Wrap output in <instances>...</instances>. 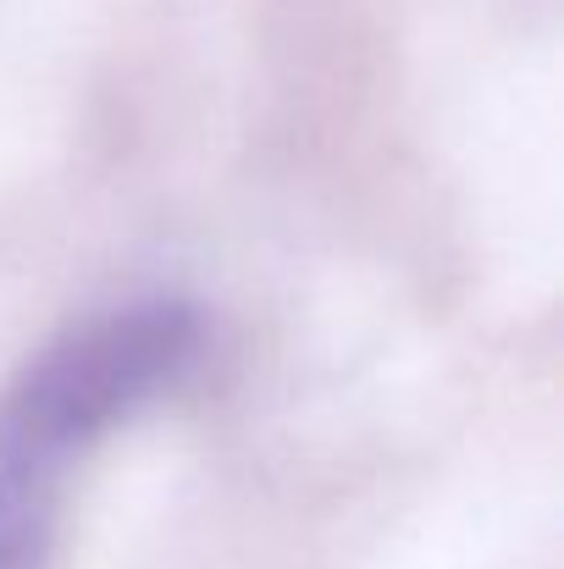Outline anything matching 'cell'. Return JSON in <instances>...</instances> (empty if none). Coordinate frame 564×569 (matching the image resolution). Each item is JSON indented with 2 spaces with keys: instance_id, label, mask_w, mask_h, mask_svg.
<instances>
[{
  "instance_id": "1",
  "label": "cell",
  "mask_w": 564,
  "mask_h": 569,
  "mask_svg": "<svg viewBox=\"0 0 564 569\" xmlns=\"http://www.w3.org/2000/svg\"><path fill=\"white\" fill-rule=\"evenodd\" d=\"M205 355L188 299H139L44 343L0 398V569H50L67 465Z\"/></svg>"
}]
</instances>
